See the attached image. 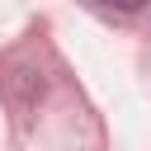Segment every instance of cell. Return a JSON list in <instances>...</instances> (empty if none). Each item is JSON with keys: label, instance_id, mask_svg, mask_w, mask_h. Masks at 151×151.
Listing matches in <instances>:
<instances>
[{"label": "cell", "instance_id": "obj_1", "mask_svg": "<svg viewBox=\"0 0 151 151\" xmlns=\"http://www.w3.org/2000/svg\"><path fill=\"white\" fill-rule=\"evenodd\" d=\"M104 5H113V9H137L142 0H104Z\"/></svg>", "mask_w": 151, "mask_h": 151}]
</instances>
